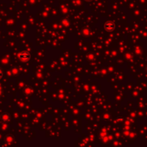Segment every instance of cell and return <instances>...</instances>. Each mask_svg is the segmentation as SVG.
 I'll list each match as a JSON object with an SVG mask.
<instances>
[{
	"label": "cell",
	"instance_id": "cell-1",
	"mask_svg": "<svg viewBox=\"0 0 147 147\" xmlns=\"http://www.w3.org/2000/svg\"><path fill=\"white\" fill-rule=\"evenodd\" d=\"M30 54L27 51H23L19 54V58L21 60L23 61H27L28 60H30Z\"/></svg>",
	"mask_w": 147,
	"mask_h": 147
},
{
	"label": "cell",
	"instance_id": "cell-2",
	"mask_svg": "<svg viewBox=\"0 0 147 147\" xmlns=\"http://www.w3.org/2000/svg\"><path fill=\"white\" fill-rule=\"evenodd\" d=\"M105 29L108 32H112L115 29V24L113 22H107L105 24Z\"/></svg>",
	"mask_w": 147,
	"mask_h": 147
},
{
	"label": "cell",
	"instance_id": "cell-3",
	"mask_svg": "<svg viewBox=\"0 0 147 147\" xmlns=\"http://www.w3.org/2000/svg\"><path fill=\"white\" fill-rule=\"evenodd\" d=\"M2 119L4 121H8L9 120V116L7 113H4L2 116Z\"/></svg>",
	"mask_w": 147,
	"mask_h": 147
},
{
	"label": "cell",
	"instance_id": "cell-4",
	"mask_svg": "<svg viewBox=\"0 0 147 147\" xmlns=\"http://www.w3.org/2000/svg\"><path fill=\"white\" fill-rule=\"evenodd\" d=\"M3 76V74H2V72L0 70V79L2 78V77Z\"/></svg>",
	"mask_w": 147,
	"mask_h": 147
}]
</instances>
